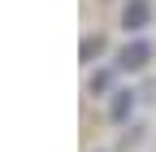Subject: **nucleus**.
<instances>
[{"instance_id":"nucleus-2","label":"nucleus","mask_w":156,"mask_h":152,"mask_svg":"<svg viewBox=\"0 0 156 152\" xmlns=\"http://www.w3.org/2000/svg\"><path fill=\"white\" fill-rule=\"evenodd\" d=\"M147 22H152V0H126V5H122V26H126V35H130V31L139 35Z\"/></svg>"},{"instance_id":"nucleus-4","label":"nucleus","mask_w":156,"mask_h":152,"mask_svg":"<svg viewBox=\"0 0 156 152\" xmlns=\"http://www.w3.org/2000/svg\"><path fill=\"white\" fill-rule=\"evenodd\" d=\"M100 52H104V39H100V35H87V39H83V48H78V56H83V65H91V61H95Z\"/></svg>"},{"instance_id":"nucleus-5","label":"nucleus","mask_w":156,"mask_h":152,"mask_svg":"<svg viewBox=\"0 0 156 152\" xmlns=\"http://www.w3.org/2000/svg\"><path fill=\"white\" fill-rule=\"evenodd\" d=\"M113 74H117V65H113V70H100V74L91 78V91H108V87H113Z\"/></svg>"},{"instance_id":"nucleus-3","label":"nucleus","mask_w":156,"mask_h":152,"mask_svg":"<svg viewBox=\"0 0 156 152\" xmlns=\"http://www.w3.org/2000/svg\"><path fill=\"white\" fill-rule=\"evenodd\" d=\"M130 113H134V91H130V87H117V91H113V100H108V118L122 126Z\"/></svg>"},{"instance_id":"nucleus-1","label":"nucleus","mask_w":156,"mask_h":152,"mask_svg":"<svg viewBox=\"0 0 156 152\" xmlns=\"http://www.w3.org/2000/svg\"><path fill=\"white\" fill-rule=\"evenodd\" d=\"M147 61H152V44L147 39H130L122 52H117V74H139V70H147Z\"/></svg>"}]
</instances>
